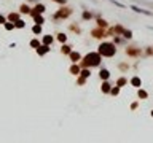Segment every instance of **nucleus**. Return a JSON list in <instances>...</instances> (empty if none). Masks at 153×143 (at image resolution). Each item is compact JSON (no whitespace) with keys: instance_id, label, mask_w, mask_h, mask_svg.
<instances>
[{"instance_id":"nucleus-34","label":"nucleus","mask_w":153,"mask_h":143,"mask_svg":"<svg viewBox=\"0 0 153 143\" xmlns=\"http://www.w3.org/2000/svg\"><path fill=\"white\" fill-rule=\"evenodd\" d=\"M123 37H125V38H133V32H131V30H125V32H123Z\"/></svg>"},{"instance_id":"nucleus-4","label":"nucleus","mask_w":153,"mask_h":143,"mask_svg":"<svg viewBox=\"0 0 153 143\" xmlns=\"http://www.w3.org/2000/svg\"><path fill=\"white\" fill-rule=\"evenodd\" d=\"M91 37L96 40H102L105 38V37H109V33H107V29H102V27H96L91 30Z\"/></svg>"},{"instance_id":"nucleus-7","label":"nucleus","mask_w":153,"mask_h":143,"mask_svg":"<svg viewBox=\"0 0 153 143\" xmlns=\"http://www.w3.org/2000/svg\"><path fill=\"white\" fill-rule=\"evenodd\" d=\"M49 49H51V48H49V45H43V43H42L40 46L35 49V51H37V54H38V56H45L46 52H49Z\"/></svg>"},{"instance_id":"nucleus-39","label":"nucleus","mask_w":153,"mask_h":143,"mask_svg":"<svg viewBox=\"0 0 153 143\" xmlns=\"http://www.w3.org/2000/svg\"><path fill=\"white\" fill-rule=\"evenodd\" d=\"M0 24H5V18H3V16H0Z\"/></svg>"},{"instance_id":"nucleus-37","label":"nucleus","mask_w":153,"mask_h":143,"mask_svg":"<svg viewBox=\"0 0 153 143\" xmlns=\"http://www.w3.org/2000/svg\"><path fill=\"white\" fill-rule=\"evenodd\" d=\"M137 107H139V102H133V103H131V110H137Z\"/></svg>"},{"instance_id":"nucleus-30","label":"nucleus","mask_w":153,"mask_h":143,"mask_svg":"<svg viewBox=\"0 0 153 143\" xmlns=\"http://www.w3.org/2000/svg\"><path fill=\"white\" fill-rule=\"evenodd\" d=\"M40 40H37V38H34L32 40V41H30V46H32V48H35V49H37V48H38V46H40Z\"/></svg>"},{"instance_id":"nucleus-24","label":"nucleus","mask_w":153,"mask_h":143,"mask_svg":"<svg viewBox=\"0 0 153 143\" xmlns=\"http://www.w3.org/2000/svg\"><path fill=\"white\" fill-rule=\"evenodd\" d=\"M19 11L21 13H24V14H30V8H29V5H21V8H19Z\"/></svg>"},{"instance_id":"nucleus-13","label":"nucleus","mask_w":153,"mask_h":143,"mask_svg":"<svg viewBox=\"0 0 153 143\" xmlns=\"http://www.w3.org/2000/svg\"><path fill=\"white\" fill-rule=\"evenodd\" d=\"M99 78H101L102 81L109 79V78H110V72L107 70V68H101V72H99Z\"/></svg>"},{"instance_id":"nucleus-6","label":"nucleus","mask_w":153,"mask_h":143,"mask_svg":"<svg viewBox=\"0 0 153 143\" xmlns=\"http://www.w3.org/2000/svg\"><path fill=\"white\" fill-rule=\"evenodd\" d=\"M45 10H46V8H45V5H42V3H37L35 7L32 8V10H30V16H37V14H43L45 13Z\"/></svg>"},{"instance_id":"nucleus-9","label":"nucleus","mask_w":153,"mask_h":143,"mask_svg":"<svg viewBox=\"0 0 153 143\" xmlns=\"http://www.w3.org/2000/svg\"><path fill=\"white\" fill-rule=\"evenodd\" d=\"M69 72H70L72 75L78 76V75H80V72H81V67H80V64H72V65H70V68H69Z\"/></svg>"},{"instance_id":"nucleus-31","label":"nucleus","mask_w":153,"mask_h":143,"mask_svg":"<svg viewBox=\"0 0 153 143\" xmlns=\"http://www.w3.org/2000/svg\"><path fill=\"white\" fill-rule=\"evenodd\" d=\"M57 40H59L61 43H65V40H67V35H65V33H57Z\"/></svg>"},{"instance_id":"nucleus-40","label":"nucleus","mask_w":153,"mask_h":143,"mask_svg":"<svg viewBox=\"0 0 153 143\" xmlns=\"http://www.w3.org/2000/svg\"><path fill=\"white\" fill-rule=\"evenodd\" d=\"M152 118H153V110H152Z\"/></svg>"},{"instance_id":"nucleus-2","label":"nucleus","mask_w":153,"mask_h":143,"mask_svg":"<svg viewBox=\"0 0 153 143\" xmlns=\"http://www.w3.org/2000/svg\"><path fill=\"white\" fill-rule=\"evenodd\" d=\"M97 52L102 56V57H113L117 54V45L110 43V41H102L97 48Z\"/></svg>"},{"instance_id":"nucleus-12","label":"nucleus","mask_w":153,"mask_h":143,"mask_svg":"<svg viewBox=\"0 0 153 143\" xmlns=\"http://www.w3.org/2000/svg\"><path fill=\"white\" fill-rule=\"evenodd\" d=\"M129 83H131V86H134V87L139 89V87L142 86V79L139 78V76H133V78L129 79Z\"/></svg>"},{"instance_id":"nucleus-29","label":"nucleus","mask_w":153,"mask_h":143,"mask_svg":"<svg viewBox=\"0 0 153 143\" xmlns=\"http://www.w3.org/2000/svg\"><path fill=\"white\" fill-rule=\"evenodd\" d=\"M113 43H115V45H120V43H125V41H123V38H121L120 35H113Z\"/></svg>"},{"instance_id":"nucleus-25","label":"nucleus","mask_w":153,"mask_h":143,"mask_svg":"<svg viewBox=\"0 0 153 143\" xmlns=\"http://www.w3.org/2000/svg\"><path fill=\"white\" fill-rule=\"evenodd\" d=\"M18 19H19V14H18V13H10L8 14V21H11V22H16Z\"/></svg>"},{"instance_id":"nucleus-28","label":"nucleus","mask_w":153,"mask_h":143,"mask_svg":"<svg viewBox=\"0 0 153 143\" xmlns=\"http://www.w3.org/2000/svg\"><path fill=\"white\" fill-rule=\"evenodd\" d=\"M110 94H112V95H118V94H120V86H112Z\"/></svg>"},{"instance_id":"nucleus-11","label":"nucleus","mask_w":153,"mask_h":143,"mask_svg":"<svg viewBox=\"0 0 153 143\" xmlns=\"http://www.w3.org/2000/svg\"><path fill=\"white\" fill-rule=\"evenodd\" d=\"M110 89H112V84L109 83V79H105V81H102L101 91L104 92V94H110Z\"/></svg>"},{"instance_id":"nucleus-14","label":"nucleus","mask_w":153,"mask_h":143,"mask_svg":"<svg viewBox=\"0 0 153 143\" xmlns=\"http://www.w3.org/2000/svg\"><path fill=\"white\" fill-rule=\"evenodd\" d=\"M112 29H113V33H115V35H123V32L126 30V29L123 27L121 24H117V26H115V27H112Z\"/></svg>"},{"instance_id":"nucleus-18","label":"nucleus","mask_w":153,"mask_h":143,"mask_svg":"<svg viewBox=\"0 0 153 143\" xmlns=\"http://www.w3.org/2000/svg\"><path fill=\"white\" fill-rule=\"evenodd\" d=\"M69 29H70L72 32H75L77 35H80V33H81V29H80V26H78V24H70V26H69Z\"/></svg>"},{"instance_id":"nucleus-17","label":"nucleus","mask_w":153,"mask_h":143,"mask_svg":"<svg viewBox=\"0 0 153 143\" xmlns=\"http://www.w3.org/2000/svg\"><path fill=\"white\" fill-rule=\"evenodd\" d=\"M61 52H62V54H65V56H69L70 52H72V46H69V45L62 43V46H61Z\"/></svg>"},{"instance_id":"nucleus-22","label":"nucleus","mask_w":153,"mask_h":143,"mask_svg":"<svg viewBox=\"0 0 153 143\" xmlns=\"http://www.w3.org/2000/svg\"><path fill=\"white\" fill-rule=\"evenodd\" d=\"M53 40H54V38H53L51 35H45L43 40H42V43H43V45H51V43H53Z\"/></svg>"},{"instance_id":"nucleus-21","label":"nucleus","mask_w":153,"mask_h":143,"mask_svg":"<svg viewBox=\"0 0 153 143\" xmlns=\"http://www.w3.org/2000/svg\"><path fill=\"white\" fill-rule=\"evenodd\" d=\"M86 79H88V78H85V76L78 75V76H77V84H78V86H85Z\"/></svg>"},{"instance_id":"nucleus-26","label":"nucleus","mask_w":153,"mask_h":143,"mask_svg":"<svg viewBox=\"0 0 153 143\" xmlns=\"http://www.w3.org/2000/svg\"><path fill=\"white\" fill-rule=\"evenodd\" d=\"M32 32L35 33V35H38V33H42V24H35L32 27Z\"/></svg>"},{"instance_id":"nucleus-38","label":"nucleus","mask_w":153,"mask_h":143,"mask_svg":"<svg viewBox=\"0 0 153 143\" xmlns=\"http://www.w3.org/2000/svg\"><path fill=\"white\" fill-rule=\"evenodd\" d=\"M53 2H56V3H59V5H65V3H67V0H53Z\"/></svg>"},{"instance_id":"nucleus-19","label":"nucleus","mask_w":153,"mask_h":143,"mask_svg":"<svg viewBox=\"0 0 153 143\" xmlns=\"http://www.w3.org/2000/svg\"><path fill=\"white\" fill-rule=\"evenodd\" d=\"M126 84H128V78H125V76H120V78L117 79V86L123 87V86H126Z\"/></svg>"},{"instance_id":"nucleus-27","label":"nucleus","mask_w":153,"mask_h":143,"mask_svg":"<svg viewBox=\"0 0 153 143\" xmlns=\"http://www.w3.org/2000/svg\"><path fill=\"white\" fill-rule=\"evenodd\" d=\"M34 21H35V24H43L45 22V19H43V16H42V14L34 16Z\"/></svg>"},{"instance_id":"nucleus-20","label":"nucleus","mask_w":153,"mask_h":143,"mask_svg":"<svg viewBox=\"0 0 153 143\" xmlns=\"http://www.w3.org/2000/svg\"><path fill=\"white\" fill-rule=\"evenodd\" d=\"M93 13L91 11H88V10H85V11H83V14H81V18H83V19L85 21H88V19H93Z\"/></svg>"},{"instance_id":"nucleus-33","label":"nucleus","mask_w":153,"mask_h":143,"mask_svg":"<svg viewBox=\"0 0 153 143\" xmlns=\"http://www.w3.org/2000/svg\"><path fill=\"white\" fill-rule=\"evenodd\" d=\"M5 29H7V30H13V29H15V22H11V21H10V22H5Z\"/></svg>"},{"instance_id":"nucleus-5","label":"nucleus","mask_w":153,"mask_h":143,"mask_svg":"<svg viewBox=\"0 0 153 143\" xmlns=\"http://www.w3.org/2000/svg\"><path fill=\"white\" fill-rule=\"evenodd\" d=\"M126 54L129 56V57H140L142 56V49L137 46H128L126 48Z\"/></svg>"},{"instance_id":"nucleus-8","label":"nucleus","mask_w":153,"mask_h":143,"mask_svg":"<svg viewBox=\"0 0 153 143\" xmlns=\"http://www.w3.org/2000/svg\"><path fill=\"white\" fill-rule=\"evenodd\" d=\"M69 57H70V60H72V64H78L81 60V54L78 51H72L70 54H69Z\"/></svg>"},{"instance_id":"nucleus-35","label":"nucleus","mask_w":153,"mask_h":143,"mask_svg":"<svg viewBox=\"0 0 153 143\" xmlns=\"http://www.w3.org/2000/svg\"><path fill=\"white\" fill-rule=\"evenodd\" d=\"M118 68H120L121 72H126V70L129 68V65H128V64H125V62H123V64H120V65H118Z\"/></svg>"},{"instance_id":"nucleus-32","label":"nucleus","mask_w":153,"mask_h":143,"mask_svg":"<svg viewBox=\"0 0 153 143\" xmlns=\"http://www.w3.org/2000/svg\"><path fill=\"white\" fill-rule=\"evenodd\" d=\"M26 24H24V21H21V19H18L16 22H15V27H18V29H22Z\"/></svg>"},{"instance_id":"nucleus-10","label":"nucleus","mask_w":153,"mask_h":143,"mask_svg":"<svg viewBox=\"0 0 153 143\" xmlns=\"http://www.w3.org/2000/svg\"><path fill=\"white\" fill-rule=\"evenodd\" d=\"M134 10L136 13H140V14H145V16H153V11H148V10H144V8H140V7H136V5H133L131 7Z\"/></svg>"},{"instance_id":"nucleus-36","label":"nucleus","mask_w":153,"mask_h":143,"mask_svg":"<svg viewBox=\"0 0 153 143\" xmlns=\"http://www.w3.org/2000/svg\"><path fill=\"white\" fill-rule=\"evenodd\" d=\"M145 56H153V46H148L145 49Z\"/></svg>"},{"instance_id":"nucleus-23","label":"nucleus","mask_w":153,"mask_h":143,"mask_svg":"<svg viewBox=\"0 0 153 143\" xmlns=\"http://www.w3.org/2000/svg\"><path fill=\"white\" fill-rule=\"evenodd\" d=\"M80 75L85 76V78H89V76H91V68H81Z\"/></svg>"},{"instance_id":"nucleus-3","label":"nucleus","mask_w":153,"mask_h":143,"mask_svg":"<svg viewBox=\"0 0 153 143\" xmlns=\"http://www.w3.org/2000/svg\"><path fill=\"white\" fill-rule=\"evenodd\" d=\"M72 13H73V8L62 5V7H61L54 14H53V19H54V21H64V19H67V18H70Z\"/></svg>"},{"instance_id":"nucleus-16","label":"nucleus","mask_w":153,"mask_h":143,"mask_svg":"<svg viewBox=\"0 0 153 143\" xmlns=\"http://www.w3.org/2000/svg\"><path fill=\"white\" fill-rule=\"evenodd\" d=\"M137 97L140 100H145L147 97H148V92L145 91V89H142V87H139V91H137Z\"/></svg>"},{"instance_id":"nucleus-1","label":"nucleus","mask_w":153,"mask_h":143,"mask_svg":"<svg viewBox=\"0 0 153 143\" xmlns=\"http://www.w3.org/2000/svg\"><path fill=\"white\" fill-rule=\"evenodd\" d=\"M102 62V56L99 54L97 51H93V52H88L85 57H81L80 64L81 68H93V67H99Z\"/></svg>"},{"instance_id":"nucleus-15","label":"nucleus","mask_w":153,"mask_h":143,"mask_svg":"<svg viewBox=\"0 0 153 143\" xmlns=\"http://www.w3.org/2000/svg\"><path fill=\"white\" fill-rule=\"evenodd\" d=\"M97 27H102V29H109V22H107V21L105 19H102L101 16H99V18H97Z\"/></svg>"}]
</instances>
